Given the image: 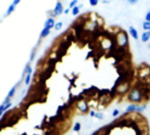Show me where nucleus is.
I'll list each match as a JSON object with an SVG mask.
<instances>
[{
    "mask_svg": "<svg viewBox=\"0 0 150 135\" xmlns=\"http://www.w3.org/2000/svg\"><path fill=\"white\" fill-rule=\"evenodd\" d=\"M144 97L143 96V92L142 90L139 88H133L129 91L128 96H127V99L128 101L132 102L133 103H140L142 101V98Z\"/></svg>",
    "mask_w": 150,
    "mask_h": 135,
    "instance_id": "obj_1",
    "label": "nucleus"
},
{
    "mask_svg": "<svg viewBox=\"0 0 150 135\" xmlns=\"http://www.w3.org/2000/svg\"><path fill=\"white\" fill-rule=\"evenodd\" d=\"M150 39V31L144 32L141 35V41L142 42H147Z\"/></svg>",
    "mask_w": 150,
    "mask_h": 135,
    "instance_id": "obj_8",
    "label": "nucleus"
},
{
    "mask_svg": "<svg viewBox=\"0 0 150 135\" xmlns=\"http://www.w3.org/2000/svg\"><path fill=\"white\" fill-rule=\"evenodd\" d=\"M64 11L65 10H64L63 6H62V4L61 2H57L55 6V9H54V12H55V15L56 16L61 15L62 12H64Z\"/></svg>",
    "mask_w": 150,
    "mask_h": 135,
    "instance_id": "obj_4",
    "label": "nucleus"
},
{
    "mask_svg": "<svg viewBox=\"0 0 150 135\" xmlns=\"http://www.w3.org/2000/svg\"><path fill=\"white\" fill-rule=\"evenodd\" d=\"M89 3H90V5H91V6H95V5H97V4H98V1H97V0H90Z\"/></svg>",
    "mask_w": 150,
    "mask_h": 135,
    "instance_id": "obj_20",
    "label": "nucleus"
},
{
    "mask_svg": "<svg viewBox=\"0 0 150 135\" xmlns=\"http://www.w3.org/2000/svg\"><path fill=\"white\" fill-rule=\"evenodd\" d=\"M118 115H119V111H118V109H115V110L112 112V117L116 118V117H118Z\"/></svg>",
    "mask_w": 150,
    "mask_h": 135,
    "instance_id": "obj_21",
    "label": "nucleus"
},
{
    "mask_svg": "<svg viewBox=\"0 0 150 135\" xmlns=\"http://www.w3.org/2000/svg\"><path fill=\"white\" fill-rule=\"evenodd\" d=\"M147 47H148V48H149V49H150V43H149V44H148V46H147Z\"/></svg>",
    "mask_w": 150,
    "mask_h": 135,
    "instance_id": "obj_31",
    "label": "nucleus"
},
{
    "mask_svg": "<svg viewBox=\"0 0 150 135\" xmlns=\"http://www.w3.org/2000/svg\"><path fill=\"white\" fill-rule=\"evenodd\" d=\"M77 4H78V1H77V0H73V1H71L69 3V7H68V8H69V9L70 8L73 9L75 6H77Z\"/></svg>",
    "mask_w": 150,
    "mask_h": 135,
    "instance_id": "obj_18",
    "label": "nucleus"
},
{
    "mask_svg": "<svg viewBox=\"0 0 150 135\" xmlns=\"http://www.w3.org/2000/svg\"><path fill=\"white\" fill-rule=\"evenodd\" d=\"M77 108L82 113H86V112H89V110H90L88 103H87V101L84 100V99L78 101V103H77Z\"/></svg>",
    "mask_w": 150,
    "mask_h": 135,
    "instance_id": "obj_3",
    "label": "nucleus"
},
{
    "mask_svg": "<svg viewBox=\"0 0 150 135\" xmlns=\"http://www.w3.org/2000/svg\"><path fill=\"white\" fill-rule=\"evenodd\" d=\"M19 3H20L19 0H14V1L12 2V5H15V6H16V5H18V4H19Z\"/></svg>",
    "mask_w": 150,
    "mask_h": 135,
    "instance_id": "obj_27",
    "label": "nucleus"
},
{
    "mask_svg": "<svg viewBox=\"0 0 150 135\" xmlns=\"http://www.w3.org/2000/svg\"><path fill=\"white\" fill-rule=\"evenodd\" d=\"M147 109V105L146 104H142V105H138L137 106V110L136 112H138V113H140V112H143L144 111Z\"/></svg>",
    "mask_w": 150,
    "mask_h": 135,
    "instance_id": "obj_12",
    "label": "nucleus"
},
{
    "mask_svg": "<svg viewBox=\"0 0 150 135\" xmlns=\"http://www.w3.org/2000/svg\"><path fill=\"white\" fill-rule=\"evenodd\" d=\"M18 84H19V82H18ZM18 84H17L15 86H13L12 89H11V90L9 91V93H8V95H7L6 97H8V98H11V97H14V95H15V92H16V89H17V87L18 86Z\"/></svg>",
    "mask_w": 150,
    "mask_h": 135,
    "instance_id": "obj_9",
    "label": "nucleus"
},
{
    "mask_svg": "<svg viewBox=\"0 0 150 135\" xmlns=\"http://www.w3.org/2000/svg\"><path fill=\"white\" fill-rule=\"evenodd\" d=\"M142 27H143V29L145 30V32H147V31H150V22H143V24H142Z\"/></svg>",
    "mask_w": 150,
    "mask_h": 135,
    "instance_id": "obj_13",
    "label": "nucleus"
},
{
    "mask_svg": "<svg viewBox=\"0 0 150 135\" xmlns=\"http://www.w3.org/2000/svg\"><path fill=\"white\" fill-rule=\"evenodd\" d=\"M78 6L80 7V9H81V8H82V7H83V5H82V4H81V5H79Z\"/></svg>",
    "mask_w": 150,
    "mask_h": 135,
    "instance_id": "obj_30",
    "label": "nucleus"
},
{
    "mask_svg": "<svg viewBox=\"0 0 150 135\" xmlns=\"http://www.w3.org/2000/svg\"><path fill=\"white\" fill-rule=\"evenodd\" d=\"M79 12H80V7L78 5H77V6H75L72 9V14L74 16H77V14H79Z\"/></svg>",
    "mask_w": 150,
    "mask_h": 135,
    "instance_id": "obj_14",
    "label": "nucleus"
},
{
    "mask_svg": "<svg viewBox=\"0 0 150 135\" xmlns=\"http://www.w3.org/2000/svg\"><path fill=\"white\" fill-rule=\"evenodd\" d=\"M11 106H12V103H9L8 104H6V105H5V109H4V112H5V111H7V110H8L9 108H11ZM3 115H4V114H3Z\"/></svg>",
    "mask_w": 150,
    "mask_h": 135,
    "instance_id": "obj_23",
    "label": "nucleus"
},
{
    "mask_svg": "<svg viewBox=\"0 0 150 135\" xmlns=\"http://www.w3.org/2000/svg\"><path fill=\"white\" fill-rule=\"evenodd\" d=\"M128 3L131 4V5H135V4L138 3V1H137V0H133H133H129Z\"/></svg>",
    "mask_w": 150,
    "mask_h": 135,
    "instance_id": "obj_24",
    "label": "nucleus"
},
{
    "mask_svg": "<svg viewBox=\"0 0 150 135\" xmlns=\"http://www.w3.org/2000/svg\"><path fill=\"white\" fill-rule=\"evenodd\" d=\"M30 82H31V75H27L25 77V84L27 86H28L30 84Z\"/></svg>",
    "mask_w": 150,
    "mask_h": 135,
    "instance_id": "obj_17",
    "label": "nucleus"
},
{
    "mask_svg": "<svg viewBox=\"0 0 150 135\" xmlns=\"http://www.w3.org/2000/svg\"><path fill=\"white\" fill-rule=\"evenodd\" d=\"M137 106H138V105H136L135 103H131V104H129L128 106L127 107V109H126V112H127V113H131V112H136Z\"/></svg>",
    "mask_w": 150,
    "mask_h": 135,
    "instance_id": "obj_7",
    "label": "nucleus"
},
{
    "mask_svg": "<svg viewBox=\"0 0 150 135\" xmlns=\"http://www.w3.org/2000/svg\"><path fill=\"white\" fill-rule=\"evenodd\" d=\"M148 68H149V71H150V65L148 66Z\"/></svg>",
    "mask_w": 150,
    "mask_h": 135,
    "instance_id": "obj_32",
    "label": "nucleus"
},
{
    "mask_svg": "<svg viewBox=\"0 0 150 135\" xmlns=\"http://www.w3.org/2000/svg\"><path fill=\"white\" fill-rule=\"evenodd\" d=\"M34 55H35V49L33 51L32 55H31V58H30V61H31V62H32V61L33 60V58H34Z\"/></svg>",
    "mask_w": 150,
    "mask_h": 135,
    "instance_id": "obj_26",
    "label": "nucleus"
},
{
    "mask_svg": "<svg viewBox=\"0 0 150 135\" xmlns=\"http://www.w3.org/2000/svg\"><path fill=\"white\" fill-rule=\"evenodd\" d=\"M115 42H117L119 47H126V46L128 45V36L127 33L125 31H121V33L117 34Z\"/></svg>",
    "mask_w": 150,
    "mask_h": 135,
    "instance_id": "obj_2",
    "label": "nucleus"
},
{
    "mask_svg": "<svg viewBox=\"0 0 150 135\" xmlns=\"http://www.w3.org/2000/svg\"><path fill=\"white\" fill-rule=\"evenodd\" d=\"M62 25H63V23H62V21L57 22V23L55 24V30H56V31L61 30V29L62 28Z\"/></svg>",
    "mask_w": 150,
    "mask_h": 135,
    "instance_id": "obj_15",
    "label": "nucleus"
},
{
    "mask_svg": "<svg viewBox=\"0 0 150 135\" xmlns=\"http://www.w3.org/2000/svg\"><path fill=\"white\" fill-rule=\"evenodd\" d=\"M145 20L147 22H150V11H148V12H147V14H146V16H145Z\"/></svg>",
    "mask_w": 150,
    "mask_h": 135,
    "instance_id": "obj_22",
    "label": "nucleus"
},
{
    "mask_svg": "<svg viewBox=\"0 0 150 135\" xmlns=\"http://www.w3.org/2000/svg\"><path fill=\"white\" fill-rule=\"evenodd\" d=\"M90 117H95L96 112H94V111H90Z\"/></svg>",
    "mask_w": 150,
    "mask_h": 135,
    "instance_id": "obj_25",
    "label": "nucleus"
},
{
    "mask_svg": "<svg viewBox=\"0 0 150 135\" xmlns=\"http://www.w3.org/2000/svg\"><path fill=\"white\" fill-rule=\"evenodd\" d=\"M50 33H51V30H50V29L44 27V28L42 29L41 33H40V38H45V37H47V35L50 34Z\"/></svg>",
    "mask_w": 150,
    "mask_h": 135,
    "instance_id": "obj_10",
    "label": "nucleus"
},
{
    "mask_svg": "<svg viewBox=\"0 0 150 135\" xmlns=\"http://www.w3.org/2000/svg\"><path fill=\"white\" fill-rule=\"evenodd\" d=\"M55 24H56V23L55 22V19H54L53 18H48L45 21V24H44V27H46V28H48V29H50V30H51V28L55 27Z\"/></svg>",
    "mask_w": 150,
    "mask_h": 135,
    "instance_id": "obj_5",
    "label": "nucleus"
},
{
    "mask_svg": "<svg viewBox=\"0 0 150 135\" xmlns=\"http://www.w3.org/2000/svg\"><path fill=\"white\" fill-rule=\"evenodd\" d=\"M80 130H81V124L79 123V122H77V123H76L75 125H74L73 131L74 132H79Z\"/></svg>",
    "mask_w": 150,
    "mask_h": 135,
    "instance_id": "obj_16",
    "label": "nucleus"
},
{
    "mask_svg": "<svg viewBox=\"0 0 150 135\" xmlns=\"http://www.w3.org/2000/svg\"><path fill=\"white\" fill-rule=\"evenodd\" d=\"M69 10H70V9H69V8H68V9H66V10H65V11H64V13H65V14H68V12H69Z\"/></svg>",
    "mask_w": 150,
    "mask_h": 135,
    "instance_id": "obj_28",
    "label": "nucleus"
},
{
    "mask_svg": "<svg viewBox=\"0 0 150 135\" xmlns=\"http://www.w3.org/2000/svg\"><path fill=\"white\" fill-rule=\"evenodd\" d=\"M102 3H104V4H109L110 2H109V1H102Z\"/></svg>",
    "mask_w": 150,
    "mask_h": 135,
    "instance_id": "obj_29",
    "label": "nucleus"
},
{
    "mask_svg": "<svg viewBox=\"0 0 150 135\" xmlns=\"http://www.w3.org/2000/svg\"><path fill=\"white\" fill-rule=\"evenodd\" d=\"M97 118H98V119H103L104 118V114L103 112H96V116H95Z\"/></svg>",
    "mask_w": 150,
    "mask_h": 135,
    "instance_id": "obj_19",
    "label": "nucleus"
},
{
    "mask_svg": "<svg viewBox=\"0 0 150 135\" xmlns=\"http://www.w3.org/2000/svg\"><path fill=\"white\" fill-rule=\"evenodd\" d=\"M128 31H129V34H130V35L133 37V39H134V40H139L138 32H137V30L134 28V27H133V26H129Z\"/></svg>",
    "mask_w": 150,
    "mask_h": 135,
    "instance_id": "obj_6",
    "label": "nucleus"
},
{
    "mask_svg": "<svg viewBox=\"0 0 150 135\" xmlns=\"http://www.w3.org/2000/svg\"><path fill=\"white\" fill-rule=\"evenodd\" d=\"M15 8H16L15 5H12H12H11L10 6L8 7V9H7L6 15H7V16L11 15V13H12V12H13L14 11H15Z\"/></svg>",
    "mask_w": 150,
    "mask_h": 135,
    "instance_id": "obj_11",
    "label": "nucleus"
}]
</instances>
